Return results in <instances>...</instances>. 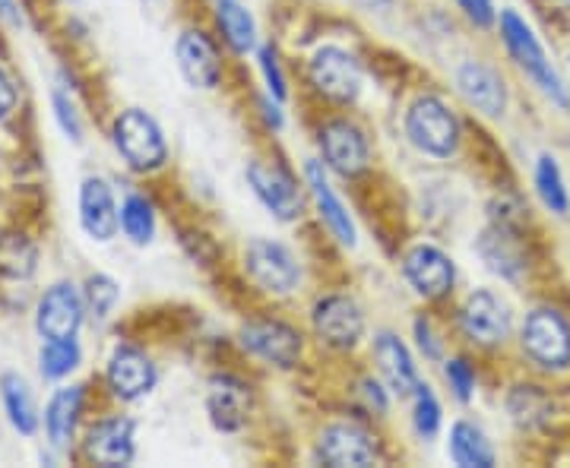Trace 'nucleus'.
I'll return each instance as SVG.
<instances>
[{
	"mask_svg": "<svg viewBox=\"0 0 570 468\" xmlns=\"http://www.w3.org/2000/svg\"><path fill=\"white\" fill-rule=\"evenodd\" d=\"M520 346L532 365L549 374L570 370V320L554 307H535L520 326Z\"/></svg>",
	"mask_w": 570,
	"mask_h": 468,
	"instance_id": "1",
	"label": "nucleus"
},
{
	"mask_svg": "<svg viewBox=\"0 0 570 468\" xmlns=\"http://www.w3.org/2000/svg\"><path fill=\"white\" fill-rule=\"evenodd\" d=\"M501 39L508 44L510 58L517 61V67H520V70L549 96L551 102L558 104V108H570V96L568 89H564V82H561V77L551 70L549 58H546L539 39L532 36L530 26L520 20L513 10H504V13H501Z\"/></svg>",
	"mask_w": 570,
	"mask_h": 468,
	"instance_id": "2",
	"label": "nucleus"
},
{
	"mask_svg": "<svg viewBox=\"0 0 570 468\" xmlns=\"http://www.w3.org/2000/svg\"><path fill=\"white\" fill-rule=\"evenodd\" d=\"M406 137L415 149L434 159H450L460 146V121L448 104L434 96H422L409 104Z\"/></svg>",
	"mask_w": 570,
	"mask_h": 468,
	"instance_id": "3",
	"label": "nucleus"
},
{
	"mask_svg": "<svg viewBox=\"0 0 570 468\" xmlns=\"http://www.w3.org/2000/svg\"><path fill=\"white\" fill-rule=\"evenodd\" d=\"M115 146L121 152L130 168L137 171H156L168 159V146H165L159 123L153 121L140 108H127L115 121Z\"/></svg>",
	"mask_w": 570,
	"mask_h": 468,
	"instance_id": "4",
	"label": "nucleus"
},
{
	"mask_svg": "<svg viewBox=\"0 0 570 468\" xmlns=\"http://www.w3.org/2000/svg\"><path fill=\"white\" fill-rule=\"evenodd\" d=\"M307 80L326 99L348 104L355 102L358 92H362V67L346 48L324 44V48L314 51V58L307 63Z\"/></svg>",
	"mask_w": 570,
	"mask_h": 468,
	"instance_id": "5",
	"label": "nucleus"
},
{
	"mask_svg": "<svg viewBox=\"0 0 570 468\" xmlns=\"http://www.w3.org/2000/svg\"><path fill=\"white\" fill-rule=\"evenodd\" d=\"M245 266L247 276L269 295H288L302 279L295 253L279 241H266V238H254L247 245Z\"/></svg>",
	"mask_w": 570,
	"mask_h": 468,
	"instance_id": "6",
	"label": "nucleus"
},
{
	"mask_svg": "<svg viewBox=\"0 0 570 468\" xmlns=\"http://www.w3.org/2000/svg\"><path fill=\"white\" fill-rule=\"evenodd\" d=\"M460 326H463L466 339H472L475 346L494 348L508 342L513 320H510L508 305L494 291L479 288L460 307Z\"/></svg>",
	"mask_w": 570,
	"mask_h": 468,
	"instance_id": "7",
	"label": "nucleus"
},
{
	"mask_svg": "<svg viewBox=\"0 0 570 468\" xmlns=\"http://www.w3.org/2000/svg\"><path fill=\"white\" fill-rule=\"evenodd\" d=\"M247 183H250V190L257 193V200H261L279 222H295V219H302L305 200H302V193H298V183L292 181V175L283 171L279 165L250 159V162H247Z\"/></svg>",
	"mask_w": 570,
	"mask_h": 468,
	"instance_id": "8",
	"label": "nucleus"
},
{
	"mask_svg": "<svg viewBox=\"0 0 570 468\" xmlns=\"http://www.w3.org/2000/svg\"><path fill=\"white\" fill-rule=\"evenodd\" d=\"M314 332L333 348H355L365 336V317L362 307L348 295H326L314 305Z\"/></svg>",
	"mask_w": 570,
	"mask_h": 468,
	"instance_id": "9",
	"label": "nucleus"
},
{
	"mask_svg": "<svg viewBox=\"0 0 570 468\" xmlns=\"http://www.w3.org/2000/svg\"><path fill=\"white\" fill-rule=\"evenodd\" d=\"M82 323V301L77 288L70 282L51 286L39 301L36 313V329L45 342H63V339H77Z\"/></svg>",
	"mask_w": 570,
	"mask_h": 468,
	"instance_id": "10",
	"label": "nucleus"
},
{
	"mask_svg": "<svg viewBox=\"0 0 570 468\" xmlns=\"http://www.w3.org/2000/svg\"><path fill=\"white\" fill-rule=\"evenodd\" d=\"M403 272H406L409 286L415 288L422 298H444L453 282H456V269L453 260L441 247L419 245L412 247L403 260Z\"/></svg>",
	"mask_w": 570,
	"mask_h": 468,
	"instance_id": "11",
	"label": "nucleus"
},
{
	"mask_svg": "<svg viewBox=\"0 0 570 468\" xmlns=\"http://www.w3.org/2000/svg\"><path fill=\"white\" fill-rule=\"evenodd\" d=\"M242 346L269 365L292 367L302 358V336L279 320H257L242 329Z\"/></svg>",
	"mask_w": 570,
	"mask_h": 468,
	"instance_id": "12",
	"label": "nucleus"
},
{
	"mask_svg": "<svg viewBox=\"0 0 570 468\" xmlns=\"http://www.w3.org/2000/svg\"><path fill=\"white\" fill-rule=\"evenodd\" d=\"M321 149H324L326 165L343 178H355L358 171L367 168V140L352 121L340 118V121L324 123Z\"/></svg>",
	"mask_w": 570,
	"mask_h": 468,
	"instance_id": "13",
	"label": "nucleus"
},
{
	"mask_svg": "<svg viewBox=\"0 0 570 468\" xmlns=\"http://www.w3.org/2000/svg\"><path fill=\"white\" fill-rule=\"evenodd\" d=\"M175 54H178L184 80L190 82L194 89H216L219 86L223 61H219V51H216V44L209 41L206 32H200V29L181 32V39L175 44Z\"/></svg>",
	"mask_w": 570,
	"mask_h": 468,
	"instance_id": "14",
	"label": "nucleus"
},
{
	"mask_svg": "<svg viewBox=\"0 0 570 468\" xmlns=\"http://www.w3.org/2000/svg\"><path fill=\"white\" fill-rule=\"evenodd\" d=\"M317 456L333 468H365L377 459V447L358 425H333L321 434Z\"/></svg>",
	"mask_w": 570,
	"mask_h": 468,
	"instance_id": "15",
	"label": "nucleus"
},
{
	"mask_svg": "<svg viewBox=\"0 0 570 468\" xmlns=\"http://www.w3.org/2000/svg\"><path fill=\"white\" fill-rule=\"evenodd\" d=\"M108 387L118 399L134 402V399H140L156 387V367L140 348L118 346L111 361H108Z\"/></svg>",
	"mask_w": 570,
	"mask_h": 468,
	"instance_id": "16",
	"label": "nucleus"
},
{
	"mask_svg": "<svg viewBox=\"0 0 570 468\" xmlns=\"http://www.w3.org/2000/svg\"><path fill=\"white\" fill-rule=\"evenodd\" d=\"M80 222H82V231H86L92 241H111V238H115V231H118V225H121L115 197H111L108 183L99 181V178L82 181Z\"/></svg>",
	"mask_w": 570,
	"mask_h": 468,
	"instance_id": "17",
	"label": "nucleus"
},
{
	"mask_svg": "<svg viewBox=\"0 0 570 468\" xmlns=\"http://www.w3.org/2000/svg\"><path fill=\"white\" fill-rule=\"evenodd\" d=\"M86 456L96 466H127L134 459V421L108 418L102 425H96L86 437Z\"/></svg>",
	"mask_w": 570,
	"mask_h": 468,
	"instance_id": "18",
	"label": "nucleus"
},
{
	"mask_svg": "<svg viewBox=\"0 0 570 468\" xmlns=\"http://www.w3.org/2000/svg\"><path fill=\"white\" fill-rule=\"evenodd\" d=\"M456 86L460 92L466 96L469 104H475L479 111H485L491 118L504 114V104H508V96H504V80L479 61H466L460 70H456Z\"/></svg>",
	"mask_w": 570,
	"mask_h": 468,
	"instance_id": "19",
	"label": "nucleus"
},
{
	"mask_svg": "<svg viewBox=\"0 0 570 468\" xmlns=\"http://www.w3.org/2000/svg\"><path fill=\"white\" fill-rule=\"evenodd\" d=\"M247 406H250V396H247V387L242 380H235V377H216L209 384L206 411H209V421L219 430H225V434L245 428Z\"/></svg>",
	"mask_w": 570,
	"mask_h": 468,
	"instance_id": "20",
	"label": "nucleus"
},
{
	"mask_svg": "<svg viewBox=\"0 0 570 468\" xmlns=\"http://www.w3.org/2000/svg\"><path fill=\"white\" fill-rule=\"evenodd\" d=\"M479 253L489 263L491 272H498L508 282H520L523 272H527V253L520 250L517 238H513V228H508V225L489 228L479 238Z\"/></svg>",
	"mask_w": 570,
	"mask_h": 468,
	"instance_id": "21",
	"label": "nucleus"
},
{
	"mask_svg": "<svg viewBox=\"0 0 570 468\" xmlns=\"http://www.w3.org/2000/svg\"><path fill=\"white\" fill-rule=\"evenodd\" d=\"M307 183H311V193H314V200H317V209H321V219L326 222V228L343 241V245H355V225L348 219L346 206L343 200L333 193V187L326 183L324 178V168L321 162H307Z\"/></svg>",
	"mask_w": 570,
	"mask_h": 468,
	"instance_id": "22",
	"label": "nucleus"
},
{
	"mask_svg": "<svg viewBox=\"0 0 570 468\" xmlns=\"http://www.w3.org/2000/svg\"><path fill=\"white\" fill-rule=\"evenodd\" d=\"M374 355H377V365L381 374L387 380V387L400 396H409L419 387V377H415V365L409 358L406 346L393 336V332H381L377 342H374Z\"/></svg>",
	"mask_w": 570,
	"mask_h": 468,
	"instance_id": "23",
	"label": "nucleus"
},
{
	"mask_svg": "<svg viewBox=\"0 0 570 468\" xmlns=\"http://www.w3.org/2000/svg\"><path fill=\"white\" fill-rule=\"evenodd\" d=\"M80 406H82L80 387H63L51 396L48 411H45V428H48V437H51V444H55V447H63V444L73 437L77 418H80Z\"/></svg>",
	"mask_w": 570,
	"mask_h": 468,
	"instance_id": "24",
	"label": "nucleus"
},
{
	"mask_svg": "<svg viewBox=\"0 0 570 468\" xmlns=\"http://www.w3.org/2000/svg\"><path fill=\"white\" fill-rule=\"evenodd\" d=\"M450 459L463 468H491L494 466V449L475 425L456 421L450 430Z\"/></svg>",
	"mask_w": 570,
	"mask_h": 468,
	"instance_id": "25",
	"label": "nucleus"
},
{
	"mask_svg": "<svg viewBox=\"0 0 570 468\" xmlns=\"http://www.w3.org/2000/svg\"><path fill=\"white\" fill-rule=\"evenodd\" d=\"M0 396H3L7 415H10V425L20 434H36L39 418H36V406H32V396H29L26 380L17 377V374H3L0 377Z\"/></svg>",
	"mask_w": 570,
	"mask_h": 468,
	"instance_id": "26",
	"label": "nucleus"
},
{
	"mask_svg": "<svg viewBox=\"0 0 570 468\" xmlns=\"http://www.w3.org/2000/svg\"><path fill=\"white\" fill-rule=\"evenodd\" d=\"M216 20H219V29H223L225 41L235 54H247L254 48V17L247 13L245 7L238 0H219L216 7Z\"/></svg>",
	"mask_w": 570,
	"mask_h": 468,
	"instance_id": "27",
	"label": "nucleus"
},
{
	"mask_svg": "<svg viewBox=\"0 0 570 468\" xmlns=\"http://www.w3.org/2000/svg\"><path fill=\"white\" fill-rule=\"evenodd\" d=\"M510 418L523 428H539L549 421L551 396L542 387H513L508 396Z\"/></svg>",
	"mask_w": 570,
	"mask_h": 468,
	"instance_id": "28",
	"label": "nucleus"
},
{
	"mask_svg": "<svg viewBox=\"0 0 570 468\" xmlns=\"http://www.w3.org/2000/svg\"><path fill=\"white\" fill-rule=\"evenodd\" d=\"M535 190L542 197L546 209H551L554 216H568L570 212V193L564 187V178H561V168L551 156H542L535 162Z\"/></svg>",
	"mask_w": 570,
	"mask_h": 468,
	"instance_id": "29",
	"label": "nucleus"
},
{
	"mask_svg": "<svg viewBox=\"0 0 570 468\" xmlns=\"http://www.w3.org/2000/svg\"><path fill=\"white\" fill-rule=\"evenodd\" d=\"M121 228L124 235L134 241V245H146L153 241L156 235V216H153V206L146 203V197L140 193H130L121 206Z\"/></svg>",
	"mask_w": 570,
	"mask_h": 468,
	"instance_id": "30",
	"label": "nucleus"
},
{
	"mask_svg": "<svg viewBox=\"0 0 570 468\" xmlns=\"http://www.w3.org/2000/svg\"><path fill=\"white\" fill-rule=\"evenodd\" d=\"M0 272L10 279H29L36 272V247L20 235L0 238Z\"/></svg>",
	"mask_w": 570,
	"mask_h": 468,
	"instance_id": "31",
	"label": "nucleus"
},
{
	"mask_svg": "<svg viewBox=\"0 0 570 468\" xmlns=\"http://www.w3.org/2000/svg\"><path fill=\"white\" fill-rule=\"evenodd\" d=\"M80 365V346L73 339H63V342H48L41 348V374L48 380H61L67 377L73 367Z\"/></svg>",
	"mask_w": 570,
	"mask_h": 468,
	"instance_id": "32",
	"label": "nucleus"
},
{
	"mask_svg": "<svg viewBox=\"0 0 570 468\" xmlns=\"http://www.w3.org/2000/svg\"><path fill=\"white\" fill-rule=\"evenodd\" d=\"M415 428L419 434L431 440L438 428H441V406H438V399H434V392L428 384H419L415 387Z\"/></svg>",
	"mask_w": 570,
	"mask_h": 468,
	"instance_id": "33",
	"label": "nucleus"
},
{
	"mask_svg": "<svg viewBox=\"0 0 570 468\" xmlns=\"http://www.w3.org/2000/svg\"><path fill=\"white\" fill-rule=\"evenodd\" d=\"M86 298H89L92 313L102 320V317H108V310L115 307V301H118V282L108 279V276H92L89 286H86Z\"/></svg>",
	"mask_w": 570,
	"mask_h": 468,
	"instance_id": "34",
	"label": "nucleus"
},
{
	"mask_svg": "<svg viewBox=\"0 0 570 468\" xmlns=\"http://www.w3.org/2000/svg\"><path fill=\"white\" fill-rule=\"evenodd\" d=\"M444 374H448L453 396H456L460 402H469V399H472V389H475V374H472V367H469L463 358H453V361H448V367H444Z\"/></svg>",
	"mask_w": 570,
	"mask_h": 468,
	"instance_id": "35",
	"label": "nucleus"
},
{
	"mask_svg": "<svg viewBox=\"0 0 570 468\" xmlns=\"http://www.w3.org/2000/svg\"><path fill=\"white\" fill-rule=\"evenodd\" d=\"M261 67H264V77L266 86H269V92L283 102L285 99V77L283 70H279V58H276V48H269L266 44L264 51H261Z\"/></svg>",
	"mask_w": 570,
	"mask_h": 468,
	"instance_id": "36",
	"label": "nucleus"
},
{
	"mask_svg": "<svg viewBox=\"0 0 570 468\" xmlns=\"http://www.w3.org/2000/svg\"><path fill=\"white\" fill-rule=\"evenodd\" d=\"M456 3L466 13V20L475 22L479 29H489L494 22V3L491 0H456Z\"/></svg>",
	"mask_w": 570,
	"mask_h": 468,
	"instance_id": "37",
	"label": "nucleus"
},
{
	"mask_svg": "<svg viewBox=\"0 0 570 468\" xmlns=\"http://www.w3.org/2000/svg\"><path fill=\"white\" fill-rule=\"evenodd\" d=\"M55 108H58V121H61L63 133H70V140H80V121H77L73 108H70V102L63 99L61 92H55Z\"/></svg>",
	"mask_w": 570,
	"mask_h": 468,
	"instance_id": "38",
	"label": "nucleus"
},
{
	"mask_svg": "<svg viewBox=\"0 0 570 468\" xmlns=\"http://www.w3.org/2000/svg\"><path fill=\"white\" fill-rule=\"evenodd\" d=\"M415 336H419V346H422L428 358H441V346L434 342V332H431L428 320H415Z\"/></svg>",
	"mask_w": 570,
	"mask_h": 468,
	"instance_id": "39",
	"label": "nucleus"
},
{
	"mask_svg": "<svg viewBox=\"0 0 570 468\" xmlns=\"http://www.w3.org/2000/svg\"><path fill=\"white\" fill-rule=\"evenodd\" d=\"M13 108H17V89H13L10 77L0 70V121H3Z\"/></svg>",
	"mask_w": 570,
	"mask_h": 468,
	"instance_id": "40",
	"label": "nucleus"
},
{
	"mask_svg": "<svg viewBox=\"0 0 570 468\" xmlns=\"http://www.w3.org/2000/svg\"><path fill=\"white\" fill-rule=\"evenodd\" d=\"M0 17L7 22H13V26H20V13L13 7V0H0Z\"/></svg>",
	"mask_w": 570,
	"mask_h": 468,
	"instance_id": "41",
	"label": "nucleus"
},
{
	"mask_svg": "<svg viewBox=\"0 0 570 468\" xmlns=\"http://www.w3.org/2000/svg\"><path fill=\"white\" fill-rule=\"evenodd\" d=\"M264 111H266V121L273 123V127H279V123H283V114H279V108H273L269 102H264Z\"/></svg>",
	"mask_w": 570,
	"mask_h": 468,
	"instance_id": "42",
	"label": "nucleus"
},
{
	"mask_svg": "<svg viewBox=\"0 0 570 468\" xmlns=\"http://www.w3.org/2000/svg\"><path fill=\"white\" fill-rule=\"evenodd\" d=\"M551 7H558V10H570V0H546Z\"/></svg>",
	"mask_w": 570,
	"mask_h": 468,
	"instance_id": "43",
	"label": "nucleus"
},
{
	"mask_svg": "<svg viewBox=\"0 0 570 468\" xmlns=\"http://www.w3.org/2000/svg\"><path fill=\"white\" fill-rule=\"evenodd\" d=\"M365 3H374V7H377V3H384V0H365Z\"/></svg>",
	"mask_w": 570,
	"mask_h": 468,
	"instance_id": "44",
	"label": "nucleus"
}]
</instances>
